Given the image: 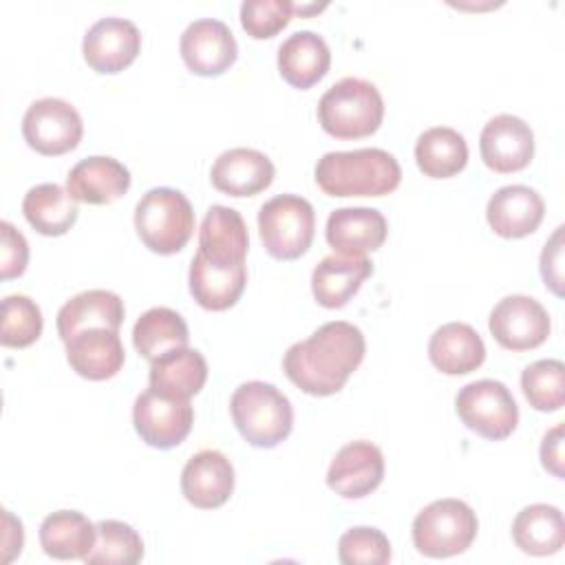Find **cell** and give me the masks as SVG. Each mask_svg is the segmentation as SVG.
<instances>
[{
	"label": "cell",
	"mask_w": 565,
	"mask_h": 565,
	"mask_svg": "<svg viewBox=\"0 0 565 565\" xmlns=\"http://www.w3.org/2000/svg\"><path fill=\"white\" fill-rule=\"evenodd\" d=\"M541 463L556 479H563V424H556L543 435L541 441Z\"/></svg>",
	"instance_id": "60d3db41"
},
{
	"label": "cell",
	"mask_w": 565,
	"mask_h": 565,
	"mask_svg": "<svg viewBox=\"0 0 565 565\" xmlns=\"http://www.w3.org/2000/svg\"><path fill=\"white\" fill-rule=\"evenodd\" d=\"M543 214L545 203L530 185H503L490 196L486 207L488 225L503 238H523L536 232Z\"/></svg>",
	"instance_id": "d6986e66"
},
{
	"label": "cell",
	"mask_w": 565,
	"mask_h": 565,
	"mask_svg": "<svg viewBox=\"0 0 565 565\" xmlns=\"http://www.w3.org/2000/svg\"><path fill=\"white\" fill-rule=\"evenodd\" d=\"M294 15V2L289 0H245L241 4V24L247 35L256 40L274 38L280 33Z\"/></svg>",
	"instance_id": "74e56055"
},
{
	"label": "cell",
	"mask_w": 565,
	"mask_h": 565,
	"mask_svg": "<svg viewBox=\"0 0 565 565\" xmlns=\"http://www.w3.org/2000/svg\"><path fill=\"white\" fill-rule=\"evenodd\" d=\"M479 150L490 170L499 174L519 172L534 157V132L521 117L497 115L483 126Z\"/></svg>",
	"instance_id": "5bb4252c"
},
{
	"label": "cell",
	"mask_w": 565,
	"mask_h": 565,
	"mask_svg": "<svg viewBox=\"0 0 565 565\" xmlns=\"http://www.w3.org/2000/svg\"><path fill=\"white\" fill-rule=\"evenodd\" d=\"M2 519H4V539H2L4 556H2V561L9 563L15 554H20L22 543H24V532H22L20 519H15L9 510H2Z\"/></svg>",
	"instance_id": "b9f144b4"
},
{
	"label": "cell",
	"mask_w": 565,
	"mask_h": 565,
	"mask_svg": "<svg viewBox=\"0 0 565 565\" xmlns=\"http://www.w3.org/2000/svg\"><path fill=\"white\" fill-rule=\"evenodd\" d=\"M479 530L475 510L461 499H437L413 521V545L428 558H448L466 552Z\"/></svg>",
	"instance_id": "8992f818"
},
{
	"label": "cell",
	"mask_w": 565,
	"mask_h": 565,
	"mask_svg": "<svg viewBox=\"0 0 565 565\" xmlns=\"http://www.w3.org/2000/svg\"><path fill=\"white\" fill-rule=\"evenodd\" d=\"M258 232L269 256L296 260L313 243V205L298 194H276L258 210Z\"/></svg>",
	"instance_id": "52a82bcc"
},
{
	"label": "cell",
	"mask_w": 565,
	"mask_h": 565,
	"mask_svg": "<svg viewBox=\"0 0 565 565\" xmlns=\"http://www.w3.org/2000/svg\"><path fill=\"white\" fill-rule=\"evenodd\" d=\"M42 311L24 294H11L2 300L0 342L11 349L31 347L42 335Z\"/></svg>",
	"instance_id": "d590c367"
},
{
	"label": "cell",
	"mask_w": 565,
	"mask_h": 565,
	"mask_svg": "<svg viewBox=\"0 0 565 565\" xmlns=\"http://www.w3.org/2000/svg\"><path fill=\"white\" fill-rule=\"evenodd\" d=\"M137 435L152 448L168 450L179 446L192 430L194 408L190 399L170 397L154 388L137 395L132 406Z\"/></svg>",
	"instance_id": "9c48e42d"
},
{
	"label": "cell",
	"mask_w": 565,
	"mask_h": 565,
	"mask_svg": "<svg viewBox=\"0 0 565 565\" xmlns=\"http://www.w3.org/2000/svg\"><path fill=\"white\" fill-rule=\"evenodd\" d=\"M97 539L84 556L88 565H135L143 556V541L137 530L124 521L104 519L95 523Z\"/></svg>",
	"instance_id": "836d02e7"
},
{
	"label": "cell",
	"mask_w": 565,
	"mask_h": 565,
	"mask_svg": "<svg viewBox=\"0 0 565 565\" xmlns=\"http://www.w3.org/2000/svg\"><path fill=\"white\" fill-rule=\"evenodd\" d=\"M384 119V99L377 86L362 77H342L318 102V121L335 139L373 135Z\"/></svg>",
	"instance_id": "277c9868"
},
{
	"label": "cell",
	"mask_w": 565,
	"mask_h": 565,
	"mask_svg": "<svg viewBox=\"0 0 565 565\" xmlns=\"http://www.w3.org/2000/svg\"><path fill=\"white\" fill-rule=\"evenodd\" d=\"M327 7V2L322 4H294V13H300V15H309V13H318Z\"/></svg>",
	"instance_id": "7bdbcfd3"
},
{
	"label": "cell",
	"mask_w": 565,
	"mask_h": 565,
	"mask_svg": "<svg viewBox=\"0 0 565 565\" xmlns=\"http://www.w3.org/2000/svg\"><path fill=\"white\" fill-rule=\"evenodd\" d=\"M230 413L241 437L256 448H274L294 428L289 397L269 382L252 380L234 388Z\"/></svg>",
	"instance_id": "3957f363"
},
{
	"label": "cell",
	"mask_w": 565,
	"mask_h": 565,
	"mask_svg": "<svg viewBox=\"0 0 565 565\" xmlns=\"http://www.w3.org/2000/svg\"><path fill=\"white\" fill-rule=\"evenodd\" d=\"M563 225L554 230L541 252V276L558 298L563 296Z\"/></svg>",
	"instance_id": "ab89813d"
},
{
	"label": "cell",
	"mask_w": 565,
	"mask_h": 565,
	"mask_svg": "<svg viewBox=\"0 0 565 565\" xmlns=\"http://www.w3.org/2000/svg\"><path fill=\"white\" fill-rule=\"evenodd\" d=\"M521 388L532 408L554 413L565 404V364L561 360H536L521 373Z\"/></svg>",
	"instance_id": "e575fe53"
},
{
	"label": "cell",
	"mask_w": 565,
	"mask_h": 565,
	"mask_svg": "<svg viewBox=\"0 0 565 565\" xmlns=\"http://www.w3.org/2000/svg\"><path fill=\"white\" fill-rule=\"evenodd\" d=\"M512 539L516 547L532 556L556 554L565 543V521L556 505H525L512 521Z\"/></svg>",
	"instance_id": "f546056e"
},
{
	"label": "cell",
	"mask_w": 565,
	"mask_h": 565,
	"mask_svg": "<svg viewBox=\"0 0 565 565\" xmlns=\"http://www.w3.org/2000/svg\"><path fill=\"white\" fill-rule=\"evenodd\" d=\"M338 558L342 565H386L391 543L377 527H351L338 541Z\"/></svg>",
	"instance_id": "8d00e7d4"
},
{
	"label": "cell",
	"mask_w": 565,
	"mask_h": 565,
	"mask_svg": "<svg viewBox=\"0 0 565 565\" xmlns=\"http://www.w3.org/2000/svg\"><path fill=\"white\" fill-rule=\"evenodd\" d=\"M124 300L108 289H86L66 300L57 311V333L62 342L86 329L119 331L124 322Z\"/></svg>",
	"instance_id": "cb8c5ba5"
},
{
	"label": "cell",
	"mask_w": 565,
	"mask_h": 565,
	"mask_svg": "<svg viewBox=\"0 0 565 565\" xmlns=\"http://www.w3.org/2000/svg\"><path fill=\"white\" fill-rule=\"evenodd\" d=\"M135 230L154 254L181 252L194 232V210L174 188H152L135 205Z\"/></svg>",
	"instance_id": "5b68a950"
},
{
	"label": "cell",
	"mask_w": 565,
	"mask_h": 565,
	"mask_svg": "<svg viewBox=\"0 0 565 565\" xmlns=\"http://www.w3.org/2000/svg\"><path fill=\"white\" fill-rule=\"evenodd\" d=\"M386 218L375 207H338L329 214L324 236L338 254L364 256L386 241Z\"/></svg>",
	"instance_id": "ac0fdd59"
},
{
	"label": "cell",
	"mask_w": 565,
	"mask_h": 565,
	"mask_svg": "<svg viewBox=\"0 0 565 565\" xmlns=\"http://www.w3.org/2000/svg\"><path fill=\"white\" fill-rule=\"evenodd\" d=\"M362 331L344 320L318 327L307 340L291 344L282 358L285 375L305 393L327 397L338 393L364 360Z\"/></svg>",
	"instance_id": "6da1fadb"
},
{
	"label": "cell",
	"mask_w": 565,
	"mask_h": 565,
	"mask_svg": "<svg viewBox=\"0 0 565 565\" xmlns=\"http://www.w3.org/2000/svg\"><path fill=\"white\" fill-rule=\"evenodd\" d=\"M130 188L128 168L113 157H86L77 161L68 177L66 190L79 203L106 205L124 196Z\"/></svg>",
	"instance_id": "ffe728a7"
},
{
	"label": "cell",
	"mask_w": 565,
	"mask_h": 565,
	"mask_svg": "<svg viewBox=\"0 0 565 565\" xmlns=\"http://www.w3.org/2000/svg\"><path fill=\"white\" fill-rule=\"evenodd\" d=\"M276 168L271 159L254 148H230L216 157L210 170L212 185L230 196H254L267 190Z\"/></svg>",
	"instance_id": "e0dca14e"
},
{
	"label": "cell",
	"mask_w": 565,
	"mask_h": 565,
	"mask_svg": "<svg viewBox=\"0 0 565 565\" xmlns=\"http://www.w3.org/2000/svg\"><path fill=\"white\" fill-rule=\"evenodd\" d=\"M190 342L188 324L170 307H152L139 316L132 327V344L146 360H157L168 351L183 349Z\"/></svg>",
	"instance_id": "d6a6232c"
},
{
	"label": "cell",
	"mask_w": 565,
	"mask_h": 565,
	"mask_svg": "<svg viewBox=\"0 0 565 565\" xmlns=\"http://www.w3.org/2000/svg\"><path fill=\"white\" fill-rule=\"evenodd\" d=\"M373 274V263L366 256L329 254L311 274V291L318 305L327 309L344 307Z\"/></svg>",
	"instance_id": "7402d4cb"
},
{
	"label": "cell",
	"mask_w": 565,
	"mask_h": 565,
	"mask_svg": "<svg viewBox=\"0 0 565 565\" xmlns=\"http://www.w3.org/2000/svg\"><path fill=\"white\" fill-rule=\"evenodd\" d=\"M550 313L545 307L523 294L501 298L488 318L492 338L508 351H530L541 347L550 335Z\"/></svg>",
	"instance_id": "8fae6325"
},
{
	"label": "cell",
	"mask_w": 565,
	"mask_h": 565,
	"mask_svg": "<svg viewBox=\"0 0 565 565\" xmlns=\"http://www.w3.org/2000/svg\"><path fill=\"white\" fill-rule=\"evenodd\" d=\"M181 492L194 508H221L234 492L232 461L221 450H199L181 470Z\"/></svg>",
	"instance_id": "2e32d148"
},
{
	"label": "cell",
	"mask_w": 565,
	"mask_h": 565,
	"mask_svg": "<svg viewBox=\"0 0 565 565\" xmlns=\"http://www.w3.org/2000/svg\"><path fill=\"white\" fill-rule=\"evenodd\" d=\"M207 380V362L201 351L183 347L168 351L166 355L150 362L148 382L150 388L170 395L190 399L196 395Z\"/></svg>",
	"instance_id": "83f0119b"
},
{
	"label": "cell",
	"mask_w": 565,
	"mask_h": 565,
	"mask_svg": "<svg viewBox=\"0 0 565 565\" xmlns=\"http://www.w3.org/2000/svg\"><path fill=\"white\" fill-rule=\"evenodd\" d=\"M455 411L472 433L490 441L510 437L519 424V406L510 388L492 377L461 386L455 397Z\"/></svg>",
	"instance_id": "ba28073f"
},
{
	"label": "cell",
	"mask_w": 565,
	"mask_h": 565,
	"mask_svg": "<svg viewBox=\"0 0 565 565\" xmlns=\"http://www.w3.org/2000/svg\"><path fill=\"white\" fill-rule=\"evenodd\" d=\"M179 51L185 66L194 75L214 77L225 73L238 55L234 33L223 20L201 18L185 26L179 40Z\"/></svg>",
	"instance_id": "7c38bea8"
},
{
	"label": "cell",
	"mask_w": 565,
	"mask_h": 565,
	"mask_svg": "<svg viewBox=\"0 0 565 565\" xmlns=\"http://www.w3.org/2000/svg\"><path fill=\"white\" fill-rule=\"evenodd\" d=\"M313 174L329 196H384L402 181L397 159L382 148L327 152L318 159Z\"/></svg>",
	"instance_id": "7a4b0ae2"
},
{
	"label": "cell",
	"mask_w": 565,
	"mask_h": 565,
	"mask_svg": "<svg viewBox=\"0 0 565 565\" xmlns=\"http://www.w3.org/2000/svg\"><path fill=\"white\" fill-rule=\"evenodd\" d=\"M249 247L247 225L234 207L212 205L199 227V249L216 265H243Z\"/></svg>",
	"instance_id": "603a6c76"
},
{
	"label": "cell",
	"mask_w": 565,
	"mask_h": 565,
	"mask_svg": "<svg viewBox=\"0 0 565 565\" xmlns=\"http://www.w3.org/2000/svg\"><path fill=\"white\" fill-rule=\"evenodd\" d=\"M29 225L44 236H62L77 221V201L57 183H38L22 199Z\"/></svg>",
	"instance_id": "4dcf8cb0"
},
{
	"label": "cell",
	"mask_w": 565,
	"mask_h": 565,
	"mask_svg": "<svg viewBox=\"0 0 565 565\" xmlns=\"http://www.w3.org/2000/svg\"><path fill=\"white\" fill-rule=\"evenodd\" d=\"M66 344V360L71 369L93 382L115 377L124 366V344L113 329H86L75 333Z\"/></svg>",
	"instance_id": "44dd1931"
},
{
	"label": "cell",
	"mask_w": 565,
	"mask_h": 565,
	"mask_svg": "<svg viewBox=\"0 0 565 565\" xmlns=\"http://www.w3.org/2000/svg\"><path fill=\"white\" fill-rule=\"evenodd\" d=\"M433 366L446 375H466L486 360V344L468 322H446L428 340Z\"/></svg>",
	"instance_id": "4316f807"
},
{
	"label": "cell",
	"mask_w": 565,
	"mask_h": 565,
	"mask_svg": "<svg viewBox=\"0 0 565 565\" xmlns=\"http://www.w3.org/2000/svg\"><path fill=\"white\" fill-rule=\"evenodd\" d=\"M417 168L430 179L459 174L468 163V143L461 132L448 126L424 130L415 143Z\"/></svg>",
	"instance_id": "1f68e13d"
},
{
	"label": "cell",
	"mask_w": 565,
	"mask_h": 565,
	"mask_svg": "<svg viewBox=\"0 0 565 565\" xmlns=\"http://www.w3.org/2000/svg\"><path fill=\"white\" fill-rule=\"evenodd\" d=\"M384 479V455L382 450L358 439L342 446L327 470V486L344 499H362L371 494Z\"/></svg>",
	"instance_id": "9a60e30c"
},
{
	"label": "cell",
	"mask_w": 565,
	"mask_h": 565,
	"mask_svg": "<svg viewBox=\"0 0 565 565\" xmlns=\"http://www.w3.org/2000/svg\"><path fill=\"white\" fill-rule=\"evenodd\" d=\"M97 539L95 523L77 510H57L44 516L40 525V545L46 556L71 561L82 558L93 550Z\"/></svg>",
	"instance_id": "f1b7e54d"
},
{
	"label": "cell",
	"mask_w": 565,
	"mask_h": 565,
	"mask_svg": "<svg viewBox=\"0 0 565 565\" xmlns=\"http://www.w3.org/2000/svg\"><path fill=\"white\" fill-rule=\"evenodd\" d=\"M84 124L75 106L60 97L35 99L22 117L24 141L40 154L57 157L77 148Z\"/></svg>",
	"instance_id": "30bf717a"
},
{
	"label": "cell",
	"mask_w": 565,
	"mask_h": 565,
	"mask_svg": "<svg viewBox=\"0 0 565 565\" xmlns=\"http://www.w3.org/2000/svg\"><path fill=\"white\" fill-rule=\"evenodd\" d=\"M2 234V260H0V276L2 280L18 278L24 274L29 263V243L20 230H15L9 221L0 223Z\"/></svg>",
	"instance_id": "f35d334b"
},
{
	"label": "cell",
	"mask_w": 565,
	"mask_h": 565,
	"mask_svg": "<svg viewBox=\"0 0 565 565\" xmlns=\"http://www.w3.org/2000/svg\"><path fill=\"white\" fill-rule=\"evenodd\" d=\"M190 294L194 300L210 311H225L245 291L247 267L243 265H216L207 260L201 252L194 254L190 263Z\"/></svg>",
	"instance_id": "d4e9b609"
},
{
	"label": "cell",
	"mask_w": 565,
	"mask_h": 565,
	"mask_svg": "<svg viewBox=\"0 0 565 565\" xmlns=\"http://www.w3.org/2000/svg\"><path fill=\"white\" fill-rule=\"evenodd\" d=\"M141 49V33L135 22L117 15L99 18L88 26L82 53L95 73H119L130 66Z\"/></svg>",
	"instance_id": "4fadbf2b"
},
{
	"label": "cell",
	"mask_w": 565,
	"mask_h": 565,
	"mask_svg": "<svg viewBox=\"0 0 565 565\" xmlns=\"http://www.w3.org/2000/svg\"><path fill=\"white\" fill-rule=\"evenodd\" d=\"M331 66V51L322 35L305 29L291 33L278 46L280 77L294 88L307 90L318 84Z\"/></svg>",
	"instance_id": "484cf974"
}]
</instances>
